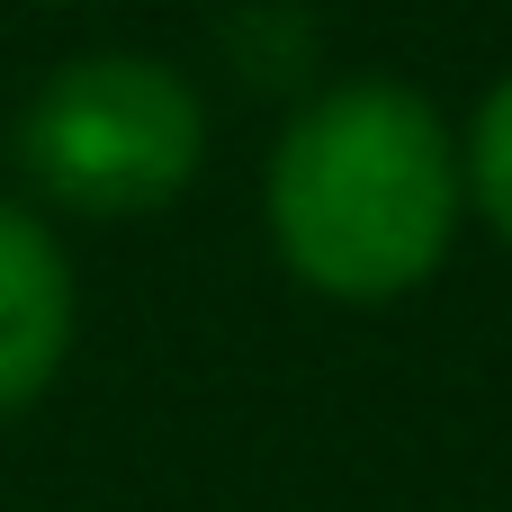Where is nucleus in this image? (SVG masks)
<instances>
[{
	"label": "nucleus",
	"mask_w": 512,
	"mask_h": 512,
	"mask_svg": "<svg viewBox=\"0 0 512 512\" xmlns=\"http://www.w3.org/2000/svg\"><path fill=\"white\" fill-rule=\"evenodd\" d=\"M18 198L63 225H144L207 171V99L180 63L135 45L63 54L9 117Z\"/></svg>",
	"instance_id": "nucleus-2"
},
{
	"label": "nucleus",
	"mask_w": 512,
	"mask_h": 512,
	"mask_svg": "<svg viewBox=\"0 0 512 512\" xmlns=\"http://www.w3.org/2000/svg\"><path fill=\"white\" fill-rule=\"evenodd\" d=\"M81 342V279L63 252V225L0 189V423L27 414Z\"/></svg>",
	"instance_id": "nucleus-3"
},
{
	"label": "nucleus",
	"mask_w": 512,
	"mask_h": 512,
	"mask_svg": "<svg viewBox=\"0 0 512 512\" xmlns=\"http://www.w3.org/2000/svg\"><path fill=\"white\" fill-rule=\"evenodd\" d=\"M459 162H468V216H477L495 243H512V63L486 81V99L468 108Z\"/></svg>",
	"instance_id": "nucleus-4"
},
{
	"label": "nucleus",
	"mask_w": 512,
	"mask_h": 512,
	"mask_svg": "<svg viewBox=\"0 0 512 512\" xmlns=\"http://www.w3.org/2000/svg\"><path fill=\"white\" fill-rule=\"evenodd\" d=\"M261 234L324 306H405L468 234L459 126L396 72H342L279 126L261 162Z\"/></svg>",
	"instance_id": "nucleus-1"
}]
</instances>
